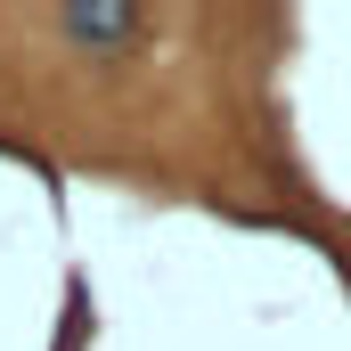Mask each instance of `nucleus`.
I'll return each mask as SVG.
<instances>
[{"label":"nucleus","mask_w":351,"mask_h":351,"mask_svg":"<svg viewBox=\"0 0 351 351\" xmlns=\"http://www.w3.org/2000/svg\"><path fill=\"white\" fill-rule=\"evenodd\" d=\"M131 25H139L131 8H98V16H90V8H74V16H66V33H90V41H106V33H131Z\"/></svg>","instance_id":"nucleus-1"}]
</instances>
